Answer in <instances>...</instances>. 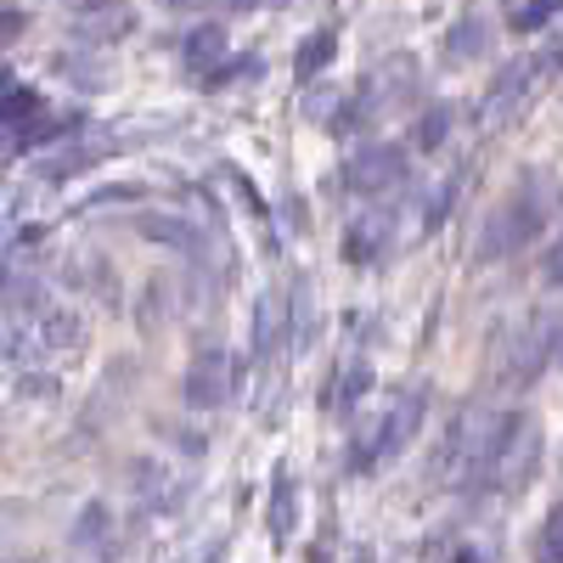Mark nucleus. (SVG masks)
Returning <instances> with one entry per match:
<instances>
[{
    "label": "nucleus",
    "mask_w": 563,
    "mask_h": 563,
    "mask_svg": "<svg viewBox=\"0 0 563 563\" xmlns=\"http://www.w3.org/2000/svg\"><path fill=\"white\" fill-rule=\"evenodd\" d=\"M558 18H563V0H519V7L507 12L512 34H536V29H547V23H558Z\"/></svg>",
    "instance_id": "obj_18"
},
{
    "label": "nucleus",
    "mask_w": 563,
    "mask_h": 563,
    "mask_svg": "<svg viewBox=\"0 0 563 563\" xmlns=\"http://www.w3.org/2000/svg\"><path fill=\"white\" fill-rule=\"evenodd\" d=\"M68 547H79L85 558L97 552L102 563L119 552V536H113V507L108 501H85L79 507V519H74V530H68Z\"/></svg>",
    "instance_id": "obj_7"
},
{
    "label": "nucleus",
    "mask_w": 563,
    "mask_h": 563,
    "mask_svg": "<svg viewBox=\"0 0 563 563\" xmlns=\"http://www.w3.org/2000/svg\"><path fill=\"white\" fill-rule=\"evenodd\" d=\"M558 366H563V339H558Z\"/></svg>",
    "instance_id": "obj_29"
},
{
    "label": "nucleus",
    "mask_w": 563,
    "mask_h": 563,
    "mask_svg": "<svg viewBox=\"0 0 563 563\" xmlns=\"http://www.w3.org/2000/svg\"><path fill=\"white\" fill-rule=\"evenodd\" d=\"M158 7H192V0H158Z\"/></svg>",
    "instance_id": "obj_28"
},
{
    "label": "nucleus",
    "mask_w": 563,
    "mask_h": 563,
    "mask_svg": "<svg viewBox=\"0 0 563 563\" xmlns=\"http://www.w3.org/2000/svg\"><path fill=\"white\" fill-rule=\"evenodd\" d=\"M97 158H108V147H74V153H63V158H52V164H40V175L52 180V186H63V180H74L79 169H90Z\"/></svg>",
    "instance_id": "obj_20"
},
{
    "label": "nucleus",
    "mask_w": 563,
    "mask_h": 563,
    "mask_svg": "<svg viewBox=\"0 0 563 563\" xmlns=\"http://www.w3.org/2000/svg\"><path fill=\"white\" fill-rule=\"evenodd\" d=\"M276 321H282V310H276L271 299H260V316H254V350H260V355H265L271 339H276Z\"/></svg>",
    "instance_id": "obj_23"
},
{
    "label": "nucleus",
    "mask_w": 563,
    "mask_h": 563,
    "mask_svg": "<svg viewBox=\"0 0 563 563\" xmlns=\"http://www.w3.org/2000/svg\"><path fill=\"white\" fill-rule=\"evenodd\" d=\"M456 198H462V169H456L451 180H440V186H434L429 209H422V238H440L445 220H451V209H456Z\"/></svg>",
    "instance_id": "obj_17"
},
{
    "label": "nucleus",
    "mask_w": 563,
    "mask_h": 563,
    "mask_svg": "<svg viewBox=\"0 0 563 563\" xmlns=\"http://www.w3.org/2000/svg\"><path fill=\"white\" fill-rule=\"evenodd\" d=\"M225 180H231V186H238V198H243V203H249V209H254L260 220L271 214V203H265V198L254 192V186H249V175H243V169H225Z\"/></svg>",
    "instance_id": "obj_24"
},
{
    "label": "nucleus",
    "mask_w": 563,
    "mask_h": 563,
    "mask_svg": "<svg viewBox=\"0 0 563 563\" xmlns=\"http://www.w3.org/2000/svg\"><path fill=\"white\" fill-rule=\"evenodd\" d=\"M406 175H411V158H406L400 141H366V147L344 164V180H350V192L361 203H372V198L395 192V186H406Z\"/></svg>",
    "instance_id": "obj_3"
},
{
    "label": "nucleus",
    "mask_w": 563,
    "mask_h": 563,
    "mask_svg": "<svg viewBox=\"0 0 563 563\" xmlns=\"http://www.w3.org/2000/svg\"><path fill=\"white\" fill-rule=\"evenodd\" d=\"M451 130H456V108H451V102H434V108H422V119H417V130H411L417 153H445Z\"/></svg>",
    "instance_id": "obj_16"
},
{
    "label": "nucleus",
    "mask_w": 563,
    "mask_h": 563,
    "mask_svg": "<svg viewBox=\"0 0 563 563\" xmlns=\"http://www.w3.org/2000/svg\"><path fill=\"white\" fill-rule=\"evenodd\" d=\"M135 231H141L147 243H164V249H180V254H198V249H203L198 225H192V220H180V214L141 209V214H135Z\"/></svg>",
    "instance_id": "obj_8"
},
{
    "label": "nucleus",
    "mask_w": 563,
    "mask_h": 563,
    "mask_svg": "<svg viewBox=\"0 0 563 563\" xmlns=\"http://www.w3.org/2000/svg\"><path fill=\"white\" fill-rule=\"evenodd\" d=\"M541 68V63H536ZM536 68L530 63H507L496 79H490V113H512L525 102V90H530V79H536Z\"/></svg>",
    "instance_id": "obj_15"
},
{
    "label": "nucleus",
    "mask_w": 563,
    "mask_h": 563,
    "mask_svg": "<svg viewBox=\"0 0 563 563\" xmlns=\"http://www.w3.org/2000/svg\"><path fill=\"white\" fill-rule=\"evenodd\" d=\"M79 339H85V327H79L74 310H40V316H34V344H40V355H63V350H74Z\"/></svg>",
    "instance_id": "obj_10"
},
{
    "label": "nucleus",
    "mask_w": 563,
    "mask_h": 563,
    "mask_svg": "<svg viewBox=\"0 0 563 563\" xmlns=\"http://www.w3.org/2000/svg\"><path fill=\"white\" fill-rule=\"evenodd\" d=\"M23 563H34V558H23Z\"/></svg>",
    "instance_id": "obj_30"
},
{
    "label": "nucleus",
    "mask_w": 563,
    "mask_h": 563,
    "mask_svg": "<svg viewBox=\"0 0 563 563\" xmlns=\"http://www.w3.org/2000/svg\"><path fill=\"white\" fill-rule=\"evenodd\" d=\"M541 467V429L525 411H501L479 445V485L496 490H525Z\"/></svg>",
    "instance_id": "obj_1"
},
{
    "label": "nucleus",
    "mask_w": 563,
    "mask_h": 563,
    "mask_svg": "<svg viewBox=\"0 0 563 563\" xmlns=\"http://www.w3.org/2000/svg\"><path fill=\"white\" fill-rule=\"evenodd\" d=\"M40 113H45V97H40L29 79L7 74V97H0V119H7V130H18V124H29V119H40Z\"/></svg>",
    "instance_id": "obj_14"
},
{
    "label": "nucleus",
    "mask_w": 563,
    "mask_h": 563,
    "mask_svg": "<svg viewBox=\"0 0 563 563\" xmlns=\"http://www.w3.org/2000/svg\"><path fill=\"white\" fill-rule=\"evenodd\" d=\"M18 400H57V378H52V372H23V378H18Z\"/></svg>",
    "instance_id": "obj_22"
},
{
    "label": "nucleus",
    "mask_w": 563,
    "mask_h": 563,
    "mask_svg": "<svg viewBox=\"0 0 563 563\" xmlns=\"http://www.w3.org/2000/svg\"><path fill=\"white\" fill-rule=\"evenodd\" d=\"M547 231V192L536 180H525L519 192H507L490 214H485V238H479V260H507L530 249Z\"/></svg>",
    "instance_id": "obj_2"
},
{
    "label": "nucleus",
    "mask_w": 563,
    "mask_h": 563,
    "mask_svg": "<svg viewBox=\"0 0 563 563\" xmlns=\"http://www.w3.org/2000/svg\"><path fill=\"white\" fill-rule=\"evenodd\" d=\"M225 52H231V40H225V23H198L192 34L180 40V63L192 68L198 79H203L209 68H220V63H225Z\"/></svg>",
    "instance_id": "obj_9"
},
{
    "label": "nucleus",
    "mask_w": 563,
    "mask_h": 563,
    "mask_svg": "<svg viewBox=\"0 0 563 563\" xmlns=\"http://www.w3.org/2000/svg\"><path fill=\"white\" fill-rule=\"evenodd\" d=\"M366 395H372V366L355 361V366H344V378H339V389H333V411L350 417V406H361Z\"/></svg>",
    "instance_id": "obj_19"
},
{
    "label": "nucleus",
    "mask_w": 563,
    "mask_h": 563,
    "mask_svg": "<svg viewBox=\"0 0 563 563\" xmlns=\"http://www.w3.org/2000/svg\"><path fill=\"white\" fill-rule=\"evenodd\" d=\"M485 45H490V23H485L479 12H467V18H456V23L445 29V57H451V63H474Z\"/></svg>",
    "instance_id": "obj_13"
},
{
    "label": "nucleus",
    "mask_w": 563,
    "mask_h": 563,
    "mask_svg": "<svg viewBox=\"0 0 563 563\" xmlns=\"http://www.w3.org/2000/svg\"><path fill=\"white\" fill-rule=\"evenodd\" d=\"M395 209H366L361 220H350V231H344V243H339V254H344V265H378L384 260V249L395 243Z\"/></svg>",
    "instance_id": "obj_6"
},
{
    "label": "nucleus",
    "mask_w": 563,
    "mask_h": 563,
    "mask_svg": "<svg viewBox=\"0 0 563 563\" xmlns=\"http://www.w3.org/2000/svg\"><path fill=\"white\" fill-rule=\"evenodd\" d=\"M23 34V7H7V45H18Z\"/></svg>",
    "instance_id": "obj_27"
},
{
    "label": "nucleus",
    "mask_w": 563,
    "mask_h": 563,
    "mask_svg": "<svg viewBox=\"0 0 563 563\" xmlns=\"http://www.w3.org/2000/svg\"><path fill=\"white\" fill-rule=\"evenodd\" d=\"M536 563H563V507H552V512H547L541 541H536Z\"/></svg>",
    "instance_id": "obj_21"
},
{
    "label": "nucleus",
    "mask_w": 563,
    "mask_h": 563,
    "mask_svg": "<svg viewBox=\"0 0 563 563\" xmlns=\"http://www.w3.org/2000/svg\"><path fill=\"white\" fill-rule=\"evenodd\" d=\"M541 271H547V282L552 288H563V231L547 243V254H541Z\"/></svg>",
    "instance_id": "obj_25"
},
{
    "label": "nucleus",
    "mask_w": 563,
    "mask_h": 563,
    "mask_svg": "<svg viewBox=\"0 0 563 563\" xmlns=\"http://www.w3.org/2000/svg\"><path fill=\"white\" fill-rule=\"evenodd\" d=\"M333 52H339V29H310V34L299 40V57H294V79H299V85H310L316 74H327V63H333Z\"/></svg>",
    "instance_id": "obj_12"
},
{
    "label": "nucleus",
    "mask_w": 563,
    "mask_h": 563,
    "mask_svg": "<svg viewBox=\"0 0 563 563\" xmlns=\"http://www.w3.org/2000/svg\"><path fill=\"white\" fill-rule=\"evenodd\" d=\"M417 422H422V395L400 400V406L378 422V434H372L366 445H355V456H350V474H372V467H384L389 456H400V445L417 434Z\"/></svg>",
    "instance_id": "obj_5"
},
{
    "label": "nucleus",
    "mask_w": 563,
    "mask_h": 563,
    "mask_svg": "<svg viewBox=\"0 0 563 563\" xmlns=\"http://www.w3.org/2000/svg\"><path fill=\"white\" fill-rule=\"evenodd\" d=\"M113 7H119V0H74V12H79V18H85V12H90V18H102V12H113Z\"/></svg>",
    "instance_id": "obj_26"
},
{
    "label": "nucleus",
    "mask_w": 563,
    "mask_h": 563,
    "mask_svg": "<svg viewBox=\"0 0 563 563\" xmlns=\"http://www.w3.org/2000/svg\"><path fill=\"white\" fill-rule=\"evenodd\" d=\"M265 525H271V541H288L294 525H299V485H294L288 467H282L276 485H271V512H265Z\"/></svg>",
    "instance_id": "obj_11"
},
{
    "label": "nucleus",
    "mask_w": 563,
    "mask_h": 563,
    "mask_svg": "<svg viewBox=\"0 0 563 563\" xmlns=\"http://www.w3.org/2000/svg\"><path fill=\"white\" fill-rule=\"evenodd\" d=\"M225 395H231V355L203 344L192 355V366L180 372V400H186V411H220Z\"/></svg>",
    "instance_id": "obj_4"
}]
</instances>
